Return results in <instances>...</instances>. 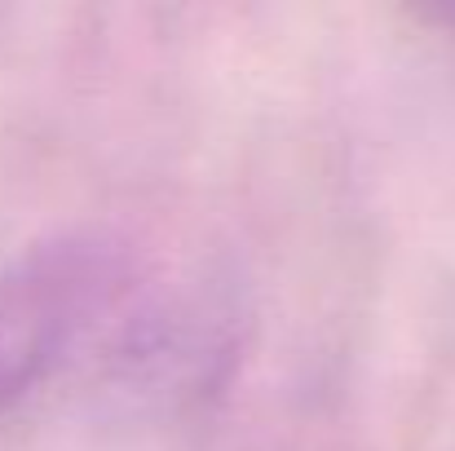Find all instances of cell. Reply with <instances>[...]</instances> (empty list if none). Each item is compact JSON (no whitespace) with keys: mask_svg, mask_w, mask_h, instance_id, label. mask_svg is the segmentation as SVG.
<instances>
[{"mask_svg":"<svg viewBox=\"0 0 455 451\" xmlns=\"http://www.w3.org/2000/svg\"><path fill=\"white\" fill-rule=\"evenodd\" d=\"M129 266L98 239L31 248L0 275V412L44 385L62 358L116 310Z\"/></svg>","mask_w":455,"mask_h":451,"instance_id":"obj_1","label":"cell"}]
</instances>
